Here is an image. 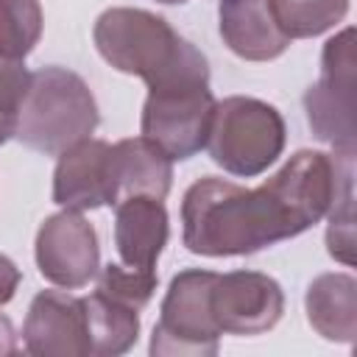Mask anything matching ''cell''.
I'll return each mask as SVG.
<instances>
[{"label":"cell","instance_id":"6da1fadb","mask_svg":"<svg viewBox=\"0 0 357 357\" xmlns=\"http://www.w3.org/2000/svg\"><path fill=\"white\" fill-rule=\"evenodd\" d=\"M354 190V151H296L259 187L204 176L184 190L181 240L198 257H245L326 218Z\"/></svg>","mask_w":357,"mask_h":357},{"label":"cell","instance_id":"7a4b0ae2","mask_svg":"<svg viewBox=\"0 0 357 357\" xmlns=\"http://www.w3.org/2000/svg\"><path fill=\"white\" fill-rule=\"evenodd\" d=\"M92 42L106 64L117 73L142 78L145 86L209 67L206 56L192 42L178 36L165 17L145 8L112 6L100 11Z\"/></svg>","mask_w":357,"mask_h":357},{"label":"cell","instance_id":"3957f363","mask_svg":"<svg viewBox=\"0 0 357 357\" xmlns=\"http://www.w3.org/2000/svg\"><path fill=\"white\" fill-rule=\"evenodd\" d=\"M100 123L89 84L59 64L39 67L28 78L14 137L45 156H59L95 134Z\"/></svg>","mask_w":357,"mask_h":357},{"label":"cell","instance_id":"277c9868","mask_svg":"<svg viewBox=\"0 0 357 357\" xmlns=\"http://www.w3.org/2000/svg\"><path fill=\"white\" fill-rule=\"evenodd\" d=\"M284 137V117L276 106L248 95H229L215 100L206 151L226 173L251 178L282 156Z\"/></svg>","mask_w":357,"mask_h":357},{"label":"cell","instance_id":"5b68a950","mask_svg":"<svg viewBox=\"0 0 357 357\" xmlns=\"http://www.w3.org/2000/svg\"><path fill=\"white\" fill-rule=\"evenodd\" d=\"M215 95L209 89V67L173 75L148 86L139 128L173 162H184L206 148Z\"/></svg>","mask_w":357,"mask_h":357},{"label":"cell","instance_id":"8992f818","mask_svg":"<svg viewBox=\"0 0 357 357\" xmlns=\"http://www.w3.org/2000/svg\"><path fill=\"white\" fill-rule=\"evenodd\" d=\"M215 271L187 268L176 273L159 307L151 335L153 357H212L220 346V329L212 318L209 293Z\"/></svg>","mask_w":357,"mask_h":357},{"label":"cell","instance_id":"52a82bcc","mask_svg":"<svg viewBox=\"0 0 357 357\" xmlns=\"http://www.w3.org/2000/svg\"><path fill=\"white\" fill-rule=\"evenodd\" d=\"M354 28H343L324 45L321 78L304 92L307 123L321 142L332 145V151H354Z\"/></svg>","mask_w":357,"mask_h":357},{"label":"cell","instance_id":"ba28073f","mask_svg":"<svg viewBox=\"0 0 357 357\" xmlns=\"http://www.w3.org/2000/svg\"><path fill=\"white\" fill-rule=\"evenodd\" d=\"M33 259L45 282L78 290L100 271V245L95 226L75 209L47 215L36 229Z\"/></svg>","mask_w":357,"mask_h":357},{"label":"cell","instance_id":"9c48e42d","mask_svg":"<svg viewBox=\"0 0 357 357\" xmlns=\"http://www.w3.org/2000/svg\"><path fill=\"white\" fill-rule=\"evenodd\" d=\"M209 307L220 335H262L282 321L284 290L268 273L229 271L215 276Z\"/></svg>","mask_w":357,"mask_h":357},{"label":"cell","instance_id":"30bf717a","mask_svg":"<svg viewBox=\"0 0 357 357\" xmlns=\"http://www.w3.org/2000/svg\"><path fill=\"white\" fill-rule=\"evenodd\" d=\"M22 346L33 357H89L84 298L67 290L36 293L22 324Z\"/></svg>","mask_w":357,"mask_h":357},{"label":"cell","instance_id":"8fae6325","mask_svg":"<svg viewBox=\"0 0 357 357\" xmlns=\"http://www.w3.org/2000/svg\"><path fill=\"white\" fill-rule=\"evenodd\" d=\"M53 204L75 212L114 206L112 145L106 139L86 137L59 153L53 170Z\"/></svg>","mask_w":357,"mask_h":357},{"label":"cell","instance_id":"7c38bea8","mask_svg":"<svg viewBox=\"0 0 357 357\" xmlns=\"http://www.w3.org/2000/svg\"><path fill=\"white\" fill-rule=\"evenodd\" d=\"M167 237H170V220L159 198L131 195L114 204V248L123 265L139 271H156Z\"/></svg>","mask_w":357,"mask_h":357},{"label":"cell","instance_id":"4fadbf2b","mask_svg":"<svg viewBox=\"0 0 357 357\" xmlns=\"http://www.w3.org/2000/svg\"><path fill=\"white\" fill-rule=\"evenodd\" d=\"M218 31L223 45L245 61H273L290 45L273 17L271 0H220Z\"/></svg>","mask_w":357,"mask_h":357},{"label":"cell","instance_id":"5bb4252c","mask_svg":"<svg viewBox=\"0 0 357 357\" xmlns=\"http://www.w3.org/2000/svg\"><path fill=\"white\" fill-rule=\"evenodd\" d=\"M114 204L131 195L165 201L173 187V159L145 137H126L112 145Z\"/></svg>","mask_w":357,"mask_h":357},{"label":"cell","instance_id":"9a60e30c","mask_svg":"<svg viewBox=\"0 0 357 357\" xmlns=\"http://www.w3.org/2000/svg\"><path fill=\"white\" fill-rule=\"evenodd\" d=\"M304 310L310 326L332 343L357 337V279L351 273H321L307 284Z\"/></svg>","mask_w":357,"mask_h":357},{"label":"cell","instance_id":"2e32d148","mask_svg":"<svg viewBox=\"0 0 357 357\" xmlns=\"http://www.w3.org/2000/svg\"><path fill=\"white\" fill-rule=\"evenodd\" d=\"M84 321L89 337V357L126 354L139 337V310L106 296L98 287L95 293L84 296Z\"/></svg>","mask_w":357,"mask_h":357},{"label":"cell","instance_id":"e0dca14e","mask_svg":"<svg viewBox=\"0 0 357 357\" xmlns=\"http://www.w3.org/2000/svg\"><path fill=\"white\" fill-rule=\"evenodd\" d=\"M271 6L290 42L321 36L349 14V0H271Z\"/></svg>","mask_w":357,"mask_h":357},{"label":"cell","instance_id":"ac0fdd59","mask_svg":"<svg viewBox=\"0 0 357 357\" xmlns=\"http://www.w3.org/2000/svg\"><path fill=\"white\" fill-rule=\"evenodd\" d=\"M39 0H0V53L25 59L42 36Z\"/></svg>","mask_w":357,"mask_h":357},{"label":"cell","instance_id":"d6986e66","mask_svg":"<svg viewBox=\"0 0 357 357\" xmlns=\"http://www.w3.org/2000/svg\"><path fill=\"white\" fill-rule=\"evenodd\" d=\"M156 284H159L156 271H139V268H128L123 262H109L106 268L98 271V290H103L106 296L126 301L137 310L148 307V301L156 293Z\"/></svg>","mask_w":357,"mask_h":357},{"label":"cell","instance_id":"ffe728a7","mask_svg":"<svg viewBox=\"0 0 357 357\" xmlns=\"http://www.w3.org/2000/svg\"><path fill=\"white\" fill-rule=\"evenodd\" d=\"M28 67L25 59H14L0 53V145H6L14 137L20 103L28 89Z\"/></svg>","mask_w":357,"mask_h":357},{"label":"cell","instance_id":"44dd1931","mask_svg":"<svg viewBox=\"0 0 357 357\" xmlns=\"http://www.w3.org/2000/svg\"><path fill=\"white\" fill-rule=\"evenodd\" d=\"M20 279H22L20 268H17L6 254H0V307L14 298V293H17V287H20Z\"/></svg>","mask_w":357,"mask_h":357},{"label":"cell","instance_id":"7402d4cb","mask_svg":"<svg viewBox=\"0 0 357 357\" xmlns=\"http://www.w3.org/2000/svg\"><path fill=\"white\" fill-rule=\"evenodd\" d=\"M17 351V332H14V324L8 315L0 312V357L6 354H14Z\"/></svg>","mask_w":357,"mask_h":357},{"label":"cell","instance_id":"603a6c76","mask_svg":"<svg viewBox=\"0 0 357 357\" xmlns=\"http://www.w3.org/2000/svg\"><path fill=\"white\" fill-rule=\"evenodd\" d=\"M156 3H165V6H178V3H187V0H156Z\"/></svg>","mask_w":357,"mask_h":357}]
</instances>
